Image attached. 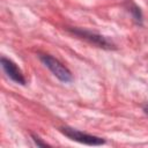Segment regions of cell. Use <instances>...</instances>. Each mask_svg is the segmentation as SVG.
Returning a JSON list of instances; mask_svg holds the SVG:
<instances>
[{"instance_id": "obj_3", "label": "cell", "mask_w": 148, "mask_h": 148, "mask_svg": "<svg viewBox=\"0 0 148 148\" xmlns=\"http://www.w3.org/2000/svg\"><path fill=\"white\" fill-rule=\"evenodd\" d=\"M59 131L65 136H67L69 140L79 142V143H82V145H87V146H102V145H105V142H106L101 136L88 134V133L81 132V131H79L76 128L68 127V126L59 127Z\"/></svg>"}, {"instance_id": "obj_6", "label": "cell", "mask_w": 148, "mask_h": 148, "mask_svg": "<svg viewBox=\"0 0 148 148\" xmlns=\"http://www.w3.org/2000/svg\"><path fill=\"white\" fill-rule=\"evenodd\" d=\"M31 138H32V141L35 142V145L38 146V147H46V146H49V145H47L46 142H44L38 135H36V134H34V133L31 134Z\"/></svg>"}, {"instance_id": "obj_4", "label": "cell", "mask_w": 148, "mask_h": 148, "mask_svg": "<svg viewBox=\"0 0 148 148\" xmlns=\"http://www.w3.org/2000/svg\"><path fill=\"white\" fill-rule=\"evenodd\" d=\"M1 67L3 69V72L6 73V75L14 81L17 84L21 86H25L27 84V80L22 73V71L16 66V64L14 61H12L10 59H7L6 57L1 58Z\"/></svg>"}, {"instance_id": "obj_5", "label": "cell", "mask_w": 148, "mask_h": 148, "mask_svg": "<svg viewBox=\"0 0 148 148\" xmlns=\"http://www.w3.org/2000/svg\"><path fill=\"white\" fill-rule=\"evenodd\" d=\"M125 6H126L127 10L131 13V15H132L133 20H134V21H135L138 24H142L143 15H142V12H141L140 7H139V6H138L135 2H133L132 0H126Z\"/></svg>"}, {"instance_id": "obj_2", "label": "cell", "mask_w": 148, "mask_h": 148, "mask_svg": "<svg viewBox=\"0 0 148 148\" xmlns=\"http://www.w3.org/2000/svg\"><path fill=\"white\" fill-rule=\"evenodd\" d=\"M67 30L71 34L75 35L76 37L84 39L86 42H88L99 49H103V50H114L116 49V45L111 40H109L106 37H104L99 34H96L94 31L81 29V28H67Z\"/></svg>"}, {"instance_id": "obj_7", "label": "cell", "mask_w": 148, "mask_h": 148, "mask_svg": "<svg viewBox=\"0 0 148 148\" xmlns=\"http://www.w3.org/2000/svg\"><path fill=\"white\" fill-rule=\"evenodd\" d=\"M143 111H145V113L148 116V102H147V103L143 105Z\"/></svg>"}, {"instance_id": "obj_1", "label": "cell", "mask_w": 148, "mask_h": 148, "mask_svg": "<svg viewBox=\"0 0 148 148\" xmlns=\"http://www.w3.org/2000/svg\"><path fill=\"white\" fill-rule=\"evenodd\" d=\"M39 60L43 62V65L61 82L69 83L73 81V74L72 72L57 58H54L51 54L47 53H38Z\"/></svg>"}]
</instances>
